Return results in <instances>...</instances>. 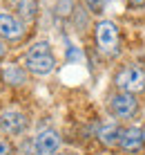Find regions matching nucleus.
Segmentation results:
<instances>
[{"mask_svg":"<svg viewBox=\"0 0 145 155\" xmlns=\"http://www.w3.org/2000/svg\"><path fill=\"white\" fill-rule=\"evenodd\" d=\"M25 65L29 72L38 74V77H45V74H49L54 68H56V58L51 54V47L47 41L42 43H36V45L29 47V52H27L25 56Z\"/></svg>","mask_w":145,"mask_h":155,"instance_id":"f257e3e1","label":"nucleus"},{"mask_svg":"<svg viewBox=\"0 0 145 155\" xmlns=\"http://www.w3.org/2000/svg\"><path fill=\"white\" fill-rule=\"evenodd\" d=\"M114 83L119 85L121 92H130V94L141 92V90H145V72L138 65H125L116 74Z\"/></svg>","mask_w":145,"mask_h":155,"instance_id":"f03ea898","label":"nucleus"},{"mask_svg":"<svg viewBox=\"0 0 145 155\" xmlns=\"http://www.w3.org/2000/svg\"><path fill=\"white\" fill-rule=\"evenodd\" d=\"M96 43H98L100 52L116 54V50H119V27L112 20H100L96 25Z\"/></svg>","mask_w":145,"mask_h":155,"instance_id":"7ed1b4c3","label":"nucleus"},{"mask_svg":"<svg viewBox=\"0 0 145 155\" xmlns=\"http://www.w3.org/2000/svg\"><path fill=\"white\" fill-rule=\"evenodd\" d=\"M58 146H60V135L56 130H51V128H45L34 137L36 155H54L58 151Z\"/></svg>","mask_w":145,"mask_h":155,"instance_id":"20e7f679","label":"nucleus"},{"mask_svg":"<svg viewBox=\"0 0 145 155\" xmlns=\"http://www.w3.org/2000/svg\"><path fill=\"white\" fill-rule=\"evenodd\" d=\"M23 34H25V25H23V20L16 18L14 14H7V12L0 14V38L18 41Z\"/></svg>","mask_w":145,"mask_h":155,"instance_id":"39448f33","label":"nucleus"},{"mask_svg":"<svg viewBox=\"0 0 145 155\" xmlns=\"http://www.w3.org/2000/svg\"><path fill=\"white\" fill-rule=\"evenodd\" d=\"M136 99H134V94L130 92H119L114 94L110 101V108L112 113H114L116 117H121V119H127V117H132L134 113H136Z\"/></svg>","mask_w":145,"mask_h":155,"instance_id":"423d86ee","label":"nucleus"},{"mask_svg":"<svg viewBox=\"0 0 145 155\" xmlns=\"http://www.w3.org/2000/svg\"><path fill=\"white\" fill-rule=\"evenodd\" d=\"M27 128V117L18 110H7L0 115V130L7 135H20Z\"/></svg>","mask_w":145,"mask_h":155,"instance_id":"0eeeda50","label":"nucleus"},{"mask_svg":"<svg viewBox=\"0 0 145 155\" xmlns=\"http://www.w3.org/2000/svg\"><path fill=\"white\" fill-rule=\"evenodd\" d=\"M121 148L123 151H127V153H134V151H138V148L143 146V133H141V128H136V126H132V128H125V130L121 133Z\"/></svg>","mask_w":145,"mask_h":155,"instance_id":"6e6552de","label":"nucleus"},{"mask_svg":"<svg viewBox=\"0 0 145 155\" xmlns=\"http://www.w3.org/2000/svg\"><path fill=\"white\" fill-rule=\"evenodd\" d=\"M9 7L14 9L20 18L31 20L38 12V0H9Z\"/></svg>","mask_w":145,"mask_h":155,"instance_id":"1a4fd4ad","label":"nucleus"},{"mask_svg":"<svg viewBox=\"0 0 145 155\" xmlns=\"http://www.w3.org/2000/svg\"><path fill=\"white\" fill-rule=\"evenodd\" d=\"M121 128H119V124H114V121H107V124H103L98 128V140L103 142V144H107V146H114L116 142L121 140Z\"/></svg>","mask_w":145,"mask_h":155,"instance_id":"9d476101","label":"nucleus"},{"mask_svg":"<svg viewBox=\"0 0 145 155\" xmlns=\"http://www.w3.org/2000/svg\"><path fill=\"white\" fill-rule=\"evenodd\" d=\"M2 79L9 85H25L27 83V74L20 65H7L2 70Z\"/></svg>","mask_w":145,"mask_h":155,"instance_id":"9b49d317","label":"nucleus"},{"mask_svg":"<svg viewBox=\"0 0 145 155\" xmlns=\"http://www.w3.org/2000/svg\"><path fill=\"white\" fill-rule=\"evenodd\" d=\"M87 2V7H89V12H94V14H100L105 9V2L107 0H85Z\"/></svg>","mask_w":145,"mask_h":155,"instance_id":"f8f14e48","label":"nucleus"},{"mask_svg":"<svg viewBox=\"0 0 145 155\" xmlns=\"http://www.w3.org/2000/svg\"><path fill=\"white\" fill-rule=\"evenodd\" d=\"M20 153H23V155H36L34 140H29V142H23V146H20Z\"/></svg>","mask_w":145,"mask_h":155,"instance_id":"ddd939ff","label":"nucleus"},{"mask_svg":"<svg viewBox=\"0 0 145 155\" xmlns=\"http://www.w3.org/2000/svg\"><path fill=\"white\" fill-rule=\"evenodd\" d=\"M80 58V50L78 47H69L67 50V61H78Z\"/></svg>","mask_w":145,"mask_h":155,"instance_id":"4468645a","label":"nucleus"},{"mask_svg":"<svg viewBox=\"0 0 145 155\" xmlns=\"http://www.w3.org/2000/svg\"><path fill=\"white\" fill-rule=\"evenodd\" d=\"M0 155H14V151H11V146H9V142L0 140Z\"/></svg>","mask_w":145,"mask_h":155,"instance_id":"2eb2a0df","label":"nucleus"},{"mask_svg":"<svg viewBox=\"0 0 145 155\" xmlns=\"http://www.w3.org/2000/svg\"><path fill=\"white\" fill-rule=\"evenodd\" d=\"M130 2L134 5V7H143V5H145V0H130Z\"/></svg>","mask_w":145,"mask_h":155,"instance_id":"dca6fc26","label":"nucleus"},{"mask_svg":"<svg viewBox=\"0 0 145 155\" xmlns=\"http://www.w3.org/2000/svg\"><path fill=\"white\" fill-rule=\"evenodd\" d=\"M5 50H7V47H5V43H2V41H0V58H2V56H5Z\"/></svg>","mask_w":145,"mask_h":155,"instance_id":"f3484780","label":"nucleus"},{"mask_svg":"<svg viewBox=\"0 0 145 155\" xmlns=\"http://www.w3.org/2000/svg\"><path fill=\"white\" fill-rule=\"evenodd\" d=\"M56 155H63V153H56Z\"/></svg>","mask_w":145,"mask_h":155,"instance_id":"a211bd4d","label":"nucleus"}]
</instances>
